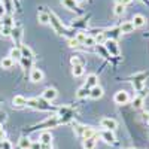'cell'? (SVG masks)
Returning a JSON list of instances; mask_svg holds the SVG:
<instances>
[{
	"label": "cell",
	"mask_w": 149,
	"mask_h": 149,
	"mask_svg": "<svg viewBox=\"0 0 149 149\" xmlns=\"http://www.w3.org/2000/svg\"><path fill=\"white\" fill-rule=\"evenodd\" d=\"M113 102L116 103V104H119V106H122V104H127L128 102H130V95H128V93L127 91H118V93H115V95H113Z\"/></svg>",
	"instance_id": "4"
},
{
	"label": "cell",
	"mask_w": 149,
	"mask_h": 149,
	"mask_svg": "<svg viewBox=\"0 0 149 149\" xmlns=\"http://www.w3.org/2000/svg\"><path fill=\"white\" fill-rule=\"evenodd\" d=\"M133 2V0H119V3H122L124 6H127V5H130Z\"/></svg>",
	"instance_id": "44"
},
{
	"label": "cell",
	"mask_w": 149,
	"mask_h": 149,
	"mask_svg": "<svg viewBox=\"0 0 149 149\" xmlns=\"http://www.w3.org/2000/svg\"><path fill=\"white\" fill-rule=\"evenodd\" d=\"M49 24H51V27L54 29V31L60 36H67V39H70V37H74L76 36V33L66 29L63 26V22L60 21V18L54 14V12H49Z\"/></svg>",
	"instance_id": "1"
},
{
	"label": "cell",
	"mask_w": 149,
	"mask_h": 149,
	"mask_svg": "<svg viewBox=\"0 0 149 149\" xmlns=\"http://www.w3.org/2000/svg\"><path fill=\"white\" fill-rule=\"evenodd\" d=\"M95 145H97L95 137H91V139H84V142H82V148H84V149H94V148H95Z\"/></svg>",
	"instance_id": "22"
},
{
	"label": "cell",
	"mask_w": 149,
	"mask_h": 149,
	"mask_svg": "<svg viewBox=\"0 0 149 149\" xmlns=\"http://www.w3.org/2000/svg\"><path fill=\"white\" fill-rule=\"evenodd\" d=\"M49 102L43 100V98H30V100H27V106L31 107V109H36V110H51L52 106L51 104H48Z\"/></svg>",
	"instance_id": "2"
},
{
	"label": "cell",
	"mask_w": 149,
	"mask_h": 149,
	"mask_svg": "<svg viewBox=\"0 0 149 149\" xmlns=\"http://www.w3.org/2000/svg\"><path fill=\"white\" fill-rule=\"evenodd\" d=\"M6 15V10H5V6H3V3L0 2V19H2L3 17Z\"/></svg>",
	"instance_id": "41"
},
{
	"label": "cell",
	"mask_w": 149,
	"mask_h": 149,
	"mask_svg": "<svg viewBox=\"0 0 149 149\" xmlns=\"http://www.w3.org/2000/svg\"><path fill=\"white\" fill-rule=\"evenodd\" d=\"M85 21H86V17H84V18H79V19H76V21L73 19V22H72V26H73V27H84L85 24H86Z\"/></svg>",
	"instance_id": "37"
},
{
	"label": "cell",
	"mask_w": 149,
	"mask_h": 149,
	"mask_svg": "<svg viewBox=\"0 0 149 149\" xmlns=\"http://www.w3.org/2000/svg\"><path fill=\"white\" fill-rule=\"evenodd\" d=\"M70 63H72V66H84V61L79 55H73L70 58Z\"/></svg>",
	"instance_id": "34"
},
{
	"label": "cell",
	"mask_w": 149,
	"mask_h": 149,
	"mask_svg": "<svg viewBox=\"0 0 149 149\" xmlns=\"http://www.w3.org/2000/svg\"><path fill=\"white\" fill-rule=\"evenodd\" d=\"M100 137H102L106 143H109V145H113V143H115V136H113V133H112V131L103 130V131L100 133Z\"/></svg>",
	"instance_id": "17"
},
{
	"label": "cell",
	"mask_w": 149,
	"mask_h": 149,
	"mask_svg": "<svg viewBox=\"0 0 149 149\" xmlns=\"http://www.w3.org/2000/svg\"><path fill=\"white\" fill-rule=\"evenodd\" d=\"M61 5H63L67 10H78V3H76V0H61Z\"/></svg>",
	"instance_id": "19"
},
{
	"label": "cell",
	"mask_w": 149,
	"mask_h": 149,
	"mask_svg": "<svg viewBox=\"0 0 149 149\" xmlns=\"http://www.w3.org/2000/svg\"><path fill=\"white\" fill-rule=\"evenodd\" d=\"M104 34H106L107 39H110V40H116L118 37L121 36V30H119V27H112V29L104 30Z\"/></svg>",
	"instance_id": "10"
},
{
	"label": "cell",
	"mask_w": 149,
	"mask_h": 149,
	"mask_svg": "<svg viewBox=\"0 0 149 149\" xmlns=\"http://www.w3.org/2000/svg\"><path fill=\"white\" fill-rule=\"evenodd\" d=\"M131 22L134 24V27H136V29H140V27H143L145 24H146V18H145L142 14H136V15L133 17Z\"/></svg>",
	"instance_id": "15"
},
{
	"label": "cell",
	"mask_w": 149,
	"mask_h": 149,
	"mask_svg": "<svg viewBox=\"0 0 149 149\" xmlns=\"http://www.w3.org/2000/svg\"><path fill=\"white\" fill-rule=\"evenodd\" d=\"M10 31H12L10 27H5V26H3V30H2V33H0V34H3V36H6V37H10Z\"/></svg>",
	"instance_id": "40"
},
{
	"label": "cell",
	"mask_w": 149,
	"mask_h": 149,
	"mask_svg": "<svg viewBox=\"0 0 149 149\" xmlns=\"http://www.w3.org/2000/svg\"><path fill=\"white\" fill-rule=\"evenodd\" d=\"M10 37H12V40L15 42V45L19 48L22 43H21V39H22V29L21 27H12V31H10Z\"/></svg>",
	"instance_id": "6"
},
{
	"label": "cell",
	"mask_w": 149,
	"mask_h": 149,
	"mask_svg": "<svg viewBox=\"0 0 149 149\" xmlns=\"http://www.w3.org/2000/svg\"><path fill=\"white\" fill-rule=\"evenodd\" d=\"M94 130L91 128V127H85V130H84V134H82V137L84 139H91V137H94Z\"/></svg>",
	"instance_id": "33"
},
{
	"label": "cell",
	"mask_w": 149,
	"mask_h": 149,
	"mask_svg": "<svg viewBox=\"0 0 149 149\" xmlns=\"http://www.w3.org/2000/svg\"><path fill=\"white\" fill-rule=\"evenodd\" d=\"M30 81L37 84V82H42L43 81V72L40 69H37V67H33L30 70Z\"/></svg>",
	"instance_id": "8"
},
{
	"label": "cell",
	"mask_w": 149,
	"mask_h": 149,
	"mask_svg": "<svg viewBox=\"0 0 149 149\" xmlns=\"http://www.w3.org/2000/svg\"><path fill=\"white\" fill-rule=\"evenodd\" d=\"M37 21H39L40 24H49V12L40 10L39 14H37Z\"/></svg>",
	"instance_id": "24"
},
{
	"label": "cell",
	"mask_w": 149,
	"mask_h": 149,
	"mask_svg": "<svg viewBox=\"0 0 149 149\" xmlns=\"http://www.w3.org/2000/svg\"><path fill=\"white\" fill-rule=\"evenodd\" d=\"M3 6H5V10L8 15H12V12H14V3H12V0H3Z\"/></svg>",
	"instance_id": "28"
},
{
	"label": "cell",
	"mask_w": 149,
	"mask_h": 149,
	"mask_svg": "<svg viewBox=\"0 0 149 149\" xmlns=\"http://www.w3.org/2000/svg\"><path fill=\"white\" fill-rule=\"evenodd\" d=\"M39 142L43 146H51L52 145V134L49 133V131H42L40 133V137H39Z\"/></svg>",
	"instance_id": "9"
},
{
	"label": "cell",
	"mask_w": 149,
	"mask_h": 149,
	"mask_svg": "<svg viewBox=\"0 0 149 149\" xmlns=\"http://www.w3.org/2000/svg\"><path fill=\"white\" fill-rule=\"evenodd\" d=\"M2 22H3L5 27H10V29L14 27V18H12V15H8V14H6V15L2 18Z\"/></svg>",
	"instance_id": "29"
},
{
	"label": "cell",
	"mask_w": 149,
	"mask_h": 149,
	"mask_svg": "<svg viewBox=\"0 0 149 149\" xmlns=\"http://www.w3.org/2000/svg\"><path fill=\"white\" fill-rule=\"evenodd\" d=\"M84 66H73V69H72V74L74 78H79V76H82L84 74Z\"/></svg>",
	"instance_id": "30"
},
{
	"label": "cell",
	"mask_w": 149,
	"mask_h": 149,
	"mask_svg": "<svg viewBox=\"0 0 149 149\" xmlns=\"http://www.w3.org/2000/svg\"><path fill=\"white\" fill-rule=\"evenodd\" d=\"M103 46H104L106 51L109 52V55H112V57H118V55H119V46H118L116 40H110V39H107L106 43H104Z\"/></svg>",
	"instance_id": "3"
},
{
	"label": "cell",
	"mask_w": 149,
	"mask_h": 149,
	"mask_svg": "<svg viewBox=\"0 0 149 149\" xmlns=\"http://www.w3.org/2000/svg\"><path fill=\"white\" fill-rule=\"evenodd\" d=\"M9 57L14 60V61H19L21 58H22V54H21V49L18 48V46H15V48H12L10 49V52H9Z\"/></svg>",
	"instance_id": "20"
},
{
	"label": "cell",
	"mask_w": 149,
	"mask_h": 149,
	"mask_svg": "<svg viewBox=\"0 0 149 149\" xmlns=\"http://www.w3.org/2000/svg\"><path fill=\"white\" fill-rule=\"evenodd\" d=\"M30 149H42V145H40V142H33Z\"/></svg>",
	"instance_id": "42"
},
{
	"label": "cell",
	"mask_w": 149,
	"mask_h": 149,
	"mask_svg": "<svg viewBox=\"0 0 149 149\" xmlns=\"http://www.w3.org/2000/svg\"><path fill=\"white\" fill-rule=\"evenodd\" d=\"M67 45H69L70 48H74V49L81 48V43L76 40V37H70V39H67Z\"/></svg>",
	"instance_id": "35"
},
{
	"label": "cell",
	"mask_w": 149,
	"mask_h": 149,
	"mask_svg": "<svg viewBox=\"0 0 149 149\" xmlns=\"http://www.w3.org/2000/svg\"><path fill=\"white\" fill-rule=\"evenodd\" d=\"M31 61L33 60H29V58H21L19 60V63H21V66H22V69L24 70H29V69H31Z\"/></svg>",
	"instance_id": "32"
},
{
	"label": "cell",
	"mask_w": 149,
	"mask_h": 149,
	"mask_svg": "<svg viewBox=\"0 0 149 149\" xmlns=\"http://www.w3.org/2000/svg\"><path fill=\"white\" fill-rule=\"evenodd\" d=\"M5 139V130H3V124L0 122V140Z\"/></svg>",
	"instance_id": "43"
},
{
	"label": "cell",
	"mask_w": 149,
	"mask_h": 149,
	"mask_svg": "<svg viewBox=\"0 0 149 149\" xmlns=\"http://www.w3.org/2000/svg\"><path fill=\"white\" fill-rule=\"evenodd\" d=\"M84 2H86V0H76V3H84Z\"/></svg>",
	"instance_id": "46"
},
{
	"label": "cell",
	"mask_w": 149,
	"mask_h": 149,
	"mask_svg": "<svg viewBox=\"0 0 149 149\" xmlns=\"http://www.w3.org/2000/svg\"><path fill=\"white\" fill-rule=\"evenodd\" d=\"M76 97H78V98L90 97V88H86V86H81V88L76 91Z\"/></svg>",
	"instance_id": "25"
},
{
	"label": "cell",
	"mask_w": 149,
	"mask_h": 149,
	"mask_svg": "<svg viewBox=\"0 0 149 149\" xmlns=\"http://www.w3.org/2000/svg\"><path fill=\"white\" fill-rule=\"evenodd\" d=\"M14 63H15V61L12 60L10 57H5L2 61H0V66H2L3 69H10L12 66H14Z\"/></svg>",
	"instance_id": "26"
},
{
	"label": "cell",
	"mask_w": 149,
	"mask_h": 149,
	"mask_svg": "<svg viewBox=\"0 0 149 149\" xmlns=\"http://www.w3.org/2000/svg\"><path fill=\"white\" fill-rule=\"evenodd\" d=\"M31 140L29 139V137H21L19 140H18V146H19V149H30L31 148Z\"/></svg>",
	"instance_id": "23"
},
{
	"label": "cell",
	"mask_w": 149,
	"mask_h": 149,
	"mask_svg": "<svg viewBox=\"0 0 149 149\" xmlns=\"http://www.w3.org/2000/svg\"><path fill=\"white\" fill-rule=\"evenodd\" d=\"M12 104H14V107H26L27 106V98L24 95H15L12 98Z\"/></svg>",
	"instance_id": "16"
},
{
	"label": "cell",
	"mask_w": 149,
	"mask_h": 149,
	"mask_svg": "<svg viewBox=\"0 0 149 149\" xmlns=\"http://www.w3.org/2000/svg\"><path fill=\"white\" fill-rule=\"evenodd\" d=\"M124 12H125V6H124L122 3H116L115 6H113V14L116 15V17H121L122 14H124Z\"/></svg>",
	"instance_id": "27"
},
{
	"label": "cell",
	"mask_w": 149,
	"mask_h": 149,
	"mask_svg": "<svg viewBox=\"0 0 149 149\" xmlns=\"http://www.w3.org/2000/svg\"><path fill=\"white\" fill-rule=\"evenodd\" d=\"M134 24L131 21H125V22H122L121 26H119V30H121V34H128V33H133L134 31Z\"/></svg>",
	"instance_id": "14"
},
{
	"label": "cell",
	"mask_w": 149,
	"mask_h": 149,
	"mask_svg": "<svg viewBox=\"0 0 149 149\" xmlns=\"http://www.w3.org/2000/svg\"><path fill=\"white\" fill-rule=\"evenodd\" d=\"M0 149H14V146H12V143L6 139H3L2 142H0Z\"/></svg>",
	"instance_id": "39"
},
{
	"label": "cell",
	"mask_w": 149,
	"mask_h": 149,
	"mask_svg": "<svg viewBox=\"0 0 149 149\" xmlns=\"http://www.w3.org/2000/svg\"><path fill=\"white\" fill-rule=\"evenodd\" d=\"M84 45L85 46H95V39H94V36H86V39H85V42H84Z\"/></svg>",
	"instance_id": "38"
},
{
	"label": "cell",
	"mask_w": 149,
	"mask_h": 149,
	"mask_svg": "<svg viewBox=\"0 0 149 149\" xmlns=\"http://www.w3.org/2000/svg\"><path fill=\"white\" fill-rule=\"evenodd\" d=\"M2 30H3V22H2V19H0V33H2Z\"/></svg>",
	"instance_id": "45"
},
{
	"label": "cell",
	"mask_w": 149,
	"mask_h": 149,
	"mask_svg": "<svg viewBox=\"0 0 149 149\" xmlns=\"http://www.w3.org/2000/svg\"><path fill=\"white\" fill-rule=\"evenodd\" d=\"M57 95H58V91L55 90V88H46V90H43V93H42V98L43 100H46V102H52V100H55L57 98Z\"/></svg>",
	"instance_id": "7"
},
{
	"label": "cell",
	"mask_w": 149,
	"mask_h": 149,
	"mask_svg": "<svg viewBox=\"0 0 149 149\" xmlns=\"http://www.w3.org/2000/svg\"><path fill=\"white\" fill-rule=\"evenodd\" d=\"M100 125H102L104 130H107V131H113V130H116V127H118V122H116L113 118H103V119L100 121Z\"/></svg>",
	"instance_id": "5"
},
{
	"label": "cell",
	"mask_w": 149,
	"mask_h": 149,
	"mask_svg": "<svg viewBox=\"0 0 149 149\" xmlns=\"http://www.w3.org/2000/svg\"><path fill=\"white\" fill-rule=\"evenodd\" d=\"M103 94H104V91H103V88L100 85H97V86H94V88L90 90V98H93V100H98V98H102Z\"/></svg>",
	"instance_id": "13"
},
{
	"label": "cell",
	"mask_w": 149,
	"mask_h": 149,
	"mask_svg": "<svg viewBox=\"0 0 149 149\" xmlns=\"http://www.w3.org/2000/svg\"><path fill=\"white\" fill-rule=\"evenodd\" d=\"M94 39H95V45H104L106 40H107V37L104 34V30H100L95 36H94Z\"/></svg>",
	"instance_id": "21"
},
{
	"label": "cell",
	"mask_w": 149,
	"mask_h": 149,
	"mask_svg": "<svg viewBox=\"0 0 149 149\" xmlns=\"http://www.w3.org/2000/svg\"><path fill=\"white\" fill-rule=\"evenodd\" d=\"M143 104V95H136L133 98V107L134 109H140Z\"/></svg>",
	"instance_id": "31"
},
{
	"label": "cell",
	"mask_w": 149,
	"mask_h": 149,
	"mask_svg": "<svg viewBox=\"0 0 149 149\" xmlns=\"http://www.w3.org/2000/svg\"><path fill=\"white\" fill-rule=\"evenodd\" d=\"M98 85V76L95 73H91V74H88L86 76V81H85V85L84 86H86V88H94V86H97Z\"/></svg>",
	"instance_id": "11"
},
{
	"label": "cell",
	"mask_w": 149,
	"mask_h": 149,
	"mask_svg": "<svg viewBox=\"0 0 149 149\" xmlns=\"http://www.w3.org/2000/svg\"><path fill=\"white\" fill-rule=\"evenodd\" d=\"M86 36H88L86 33H84V31H78L74 37H76V40H78L81 45H84V42H85V39H86Z\"/></svg>",
	"instance_id": "36"
},
{
	"label": "cell",
	"mask_w": 149,
	"mask_h": 149,
	"mask_svg": "<svg viewBox=\"0 0 149 149\" xmlns=\"http://www.w3.org/2000/svg\"><path fill=\"white\" fill-rule=\"evenodd\" d=\"M145 79H146V73H137V74H134V86H136V90H142V86L145 85Z\"/></svg>",
	"instance_id": "12"
},
{
	"label": "cell",
	"mask_w": 149,
	"mask_h": 149,
	"mask_svg": "<svg viewBox=\"0 0 149 149\" xmlns=\"http://www.w3.org/2000/svg\"><path fill=\"white\" fill-rule=\"evenodd\" d=\"M19 49H21V54H22L24 58H29V60H33V58H34V54H33V51H31V48H30V46H27V45H21Z\"/></svg>",
	"instance_id": "18"
}]
</instances>
